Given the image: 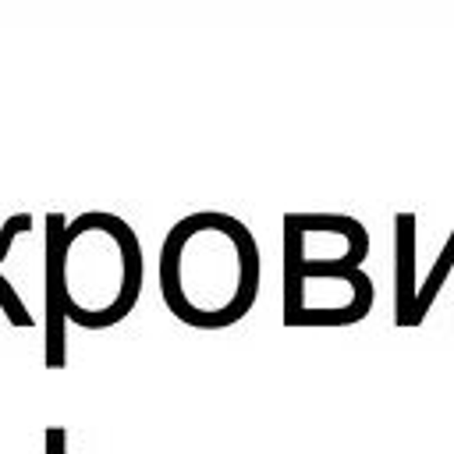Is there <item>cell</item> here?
Here are the masks:
<instances>
[{"label": "cell", "instance_id": "obj_7", "mask_svg": "<svg viewBox=\"0 0 454 454\" xmlns=\"http://www.w3.org/2000/svg\"><path fill=\"white\" fill-rule=\"evenodd\" d=\"M0 309H4V316H7L14 326H32V323H35V319H32V312L25 309V301L18 298L14 284H11V280H4V277H0Z\"/></svg>", "mask_w": 454, "mask_h": 454}, {"label": "cell", "instance_id": "obj_1", "mask_svg": "<svg viewBox=\"0 0 454 454\" xmlns=\"http://www.w3.org/2000/svg\"><path fill=\"white\" fill-rule=\"evenodd\" d=\"M160 294L199 330L238 323L259 294V245L252 231L216 209L181 216L160 248Z\"/></svg>", "mask_w": 454, "mask_h": 454}, {"label": "cell", "instance_id": "obj_2", "mask_svg": "<svg viewBox=\"0 0 454 454\" xmlns=\"http://www.w3.org/2000/svg\"><path fill=\"white\" fill-rule=\"evenodd\" d=\"M142 245L128 220L89 209L60 234V309L82 330L121 323L142 294Z\"/></svg>", "mask_w": 454, "mask_h": 454}, {"label": "cell", "instance_id": "obj_8", "mask_svg": "<svg viewBox=\"0 0 454 454\" xmlns=\"http://www.w3.org/2000/svg\"><path fill=\"white\" fill-rule=\"evenodd\" d=\"M25 231H32V213H14V216L4 220V227H0V262L11 255L14 238L25 234Z\"/></svg>", "mask_w": 454, "mask_h": 454}, {"label": "cell", "instance_id": "obj_4", "mask_svg": "<svg viewBox=\"0 0 454 454\" xmlns=\"http://www.w3.org/2000/svg\"><path fill=\"white\" fill-rule=\"evenodd\" d=\"M415 213L394 216V326H419L415 319Z\"/></svg>", "mask_w": 454, "mask_h": 454}, {"label": "cell", "instance_id": "obj_5", "mask_svg": "<svg viewBox=\"0 0 454 454\" xmlns=\"http://www.w3.org/2000/svg\"><path fill=\"white\" fill-rule=\"evenodd\" d=\"M284 227H294L301 234H340L362 259L369 255V231L344 213H287Z\"/></svg>", "mask_w": 454, "mask_h": 454}, {"label": "cell", "instance_id": "obj_6", "mask_svg": "<svg viewBox=\"0 0 454 454\" xmlns=\"http://www.w3.org/2000/svg\"><path fill=\"white\" fill-rule=\"evenodd\" d=\"M450 270H454V231H450V238L443 241V248H440L436 262L429 266L426 284H419V298H415V319H419V323H422V319H426V312L433 309V301H436V294H440L443 280L450 277Z\"/></svg>", "mask_w": 454, "mask_h": 454}, {"label": "cell", "instance_id": "obj_3", "mask_svg": "<svg viewBox=\"0 0 454 454\" xmlns=\"http://www.w3.org/2000/svg\"><path fill=\"white\" fill-rule=\"evenodd\" d=\"M67 220L64 213H50L46 216V248H43V362L50 369H60L67 362V333H64V309H60V234H64Z\"/></svg>", "mask_w": 454, "mask_h": 454}]
</instances>
